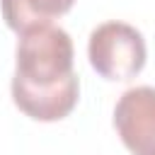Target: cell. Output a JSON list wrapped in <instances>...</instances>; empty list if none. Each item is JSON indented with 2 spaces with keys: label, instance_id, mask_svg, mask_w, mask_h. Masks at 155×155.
<instances>
[{
  "label": "cell",
  "instance_id": "cell-5",
  "mask_svg": "<svg viewBox=\"0 0 155 155\" xmlns=\"http://www.w3.org/2000/svg\"><path fill=\"white\" fill-rule=\"evenodd\" d=\"M73 5L75 0H0L2 19L17 34L31 27L53 24V19L65 15Z\"/></svg>",
  "mask_w": 155,
  "mask_h": 155
},
{
  "label": "cell",
  "instance_id": "cell-3",
  "mask_svg": "<svg viewBox=\"0 0 155 155\" xmlns=\"http://www.w3.org/2000/svg\"><path fill=\"white\" fill-rule=\"evenodd\" d=\"M114 128L131 155H155V87L126 90L114 107Z\"/></svg>",
  "mask_w": 155,
  "mask_h": 155
},
{
  "label": "cell",
  "instance_id": "cell-1",
  "mask_svg": "<svg viewBox=\"0 0 155 155\" xmlns=\"http://www.w3.org/2000/svg\"><path fill=\"white\" fill-rule=\"evenodd\" d=\"M73 56V39L65 29L56 24L31 27L19 34L12 82L34 90L56 87L75 75Z\"/></svg>",
  "mask_w": 155,
  "mask_h": 155
},
{
  "label": "cell",
  "instance_id": "cell-4",
  "mask_svg": "<svg viewBox=\"0 0 155 155\" xmlns=\"http://www.w3.org/2000/svg\"><path fill=\"white\" fill-rule=\"evenodd\" d=\"M80 97V80L78 75H70L68 80H63L56 87H44V90H34V87H24L12 82V102L15 107L27 114L34 121H61L65 119Z\"/></svg>",
  "mask_w": 155,
  "mask_h": 155
},
{
  "label": "cell",
  "instance_id": "cell-2",
  "mask_svg": "<svg viewBox=\"0 0 155 155\" xmlns=\"http://www.w3.org/2000/svg\"><path fill=\"white\" fill-rule=\"evenodd\" d=\"M145 39L143 34L126 22H104L92 29L87 41L90 65L111 82H126L136 78L145 65Z\"/></svg>",
  "mask_w": 155,
  "mask_h": 155
}]
</instances>
